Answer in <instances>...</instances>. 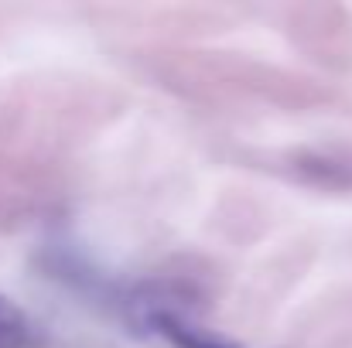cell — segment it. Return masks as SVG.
<instances>
[{"mask_svg": "<svg viewBox=\"0 0 352 348\" xmlns=\"http://www.w3.org/2000/svg\"><path fill=\"white\" fill-rule=\"evenodd\" d=\"M151 325L178 348H239V345H233V342H226V338H219V335H209L206 328H195V325L182 321V318L171 314V311H157V314L151 318Z\"/></svg>", "mask_w": 352, "mask_h": 348, "instance_id": "obj_1", "label": "cell"}, {"mask_svg": "<svg viewBox=\"0 0 352 348\" xmlns=\"http://www.w3.org/2000/svg\"><path fill=\"white\" fill-rule=\"evenodd\" d=\"M28 345V318L24 311L0 294V348H24Z\"/></svg>", "mask_w": 352, "mask_h": 348, "instance_id": "obj_2", "label": "cell"}]
</instances>
